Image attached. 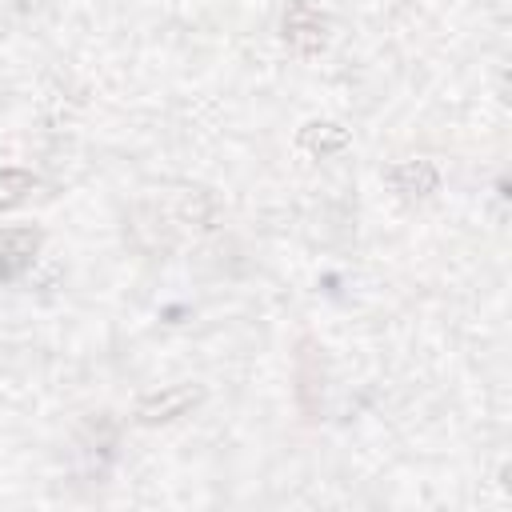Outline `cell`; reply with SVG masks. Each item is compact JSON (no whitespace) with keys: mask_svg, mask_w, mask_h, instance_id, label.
<instances>
[{"mask_svg":"<svg viewBox=\"0 0 512 512\" xmlns=\"http://www.w3.org/2000/svg\"><path fill=\"white\" fill-rule=\"evenodd\" d=\"M320 392H324V360L316 352L312 340L300 344V356H296V400L304 408V416H316L320 412Z\"/></svg>","mask_w":512,"mask_h":512,"instance_id":"3957f363","label":"cell"},{"mask_svg":"<svg viewBox=\"0 0 512 512\" xmlns=\"http://www.w3.org/2000/svg\"><path fill=\"white\" fill-rule=\"evenodd\" d=\"M36 188V176L24 168H0V208H16Z\"/></svg>","mask_w":512,"mask_h":512,"instance_id":"52a82bcc","label":"cell"},{"mask_svg":"<svg viewBox=\"0 0 512 512\" xmlns=\"http://www.w3.org/2000/svg\"><path fill=\"white\" fill-rule=\"evenodd\" d=\"M388 184H392L400 196L412 200V196H428V192H436L440 172H436L432 160H404V164L388 168Z\"/></svg>","mask_w":512,"mask_h":512,"instance_id":"5b68a950","label":"cell"},{"mask_svg":"<svg viewBox=\"0 0 512 512\" xmlns=\"http://www.w3.org/2000/svg\"><path fill=\"white\" fill-rule=\"evenodd\" d=\"M284 40L296 48V52H320L324 40H328V20L312 8V4H292L284 12Z\"/></svg>","mask_w":512,"mask_h":512,"instance_id":"7a4b0ae2","label":"cell"},{"mask_svg":"<svg viewBox=\"0 0 512 512\" xmlns=\"http://www.w3.org/2000/svg\"><path fill=\"white\" fill-rule=\"evenodd\" d=\"M300 144L308 148V152H316V156H328V152H340L344 144H348V136H344V128H336V124H308L304 132H300Z\"/></svg>","mask_w":512,"mask_h":512,"instance_id":"8992f818","label":"cell"},{"mask_svg":"<svg viewBox=\"0 0 512 512\" xmlns=\"http://www.w3.org/2000/svg\"><path fill=\"white\" fill-rule=\"evenodd\" d=\"M200 396H204V392L192 388V384H172V388H164V392L144 396V400L136 404V420H140V424H168V420L184 416L188 408H196Z\"/></svg>","mask_w":512,"mask_h":512,"instance_id":"6da1fadb","label":"cell"},{"mask_svg":"<svg viewBox=\"0 0 512 512\" xmlns=\"http://www.w3.org/2000/svg\"><path fill=\"white\" fill-rule=\"evenodd\" d=\"M36 248H40V236L32 228H8V232H0V280L20 276L36 260Z\"/></svg>","mask_w":512,"mask_h":512,"instance_id":"277c9868","label":"cell"}]
</instances>
